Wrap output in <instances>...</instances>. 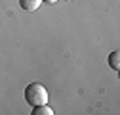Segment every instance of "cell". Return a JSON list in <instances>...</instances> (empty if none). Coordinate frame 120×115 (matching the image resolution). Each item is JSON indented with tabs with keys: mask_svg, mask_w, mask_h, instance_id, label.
I'll return each mask as SVG.
<instances>
[{
	"mask_svg": "<svg viewBox=\"0 0 120 115\" xmlns=\"http://www.w3.org/2000/svg\"><path fill=\"white\" fill-rule=\"evenodd\" d=\"M25 100L29 106H40V104H48V90L44 88L40 82H31L25 88Z\"/></svg>",
	"mask_w": 120,
	"mask_h": 115,
	"instance_id": "6da1fadb",
	"label": "cell"
},
{
	"mask_svg": "<svg viewBox=\"0 0 120 115\" xmlns=\"http://www.w3.org/2000/svg\"><path fill=\"white\" fill-rule=\"evenodd\" d=\"M40 4H42V0H19V6L25 12H34L40 8Z\"/></svg>",
	"mask_w": 120,
	"mask_h": 115,
	"instance_id": "7a4b0ae2",
	"label": "cell"
},
{
	"mask_svg": "<svg viewBox=\"0 0 120 115\" xmlns=\"http://www.w3.org/2000/svg\"><path fill=\"white\" fill-rule=\"evenodd\" d=\"M109 65H111L114 71L120 69V52H118V50H112V52L109 54Z\"/></svg>",
	"mask_w": 120,
	"mask_h": 115,
	"instance_id": "3957f363",
	"label": "cell"
},
{
	"mask_svg": "<svg viewBox=\"0 0 120 115\" xmlns=\"http://www.w3.org/2000/svg\"><path fill=\"white\" fill-rule=\"evenodd\" d=\"M33 115H53V109L46 104H40V106L33 107Z\"/></svg>",
	"mask_w": 120,
	"mask_h": 115,
	"instance_id": "277c9868",
	"label": "cell"
},
{
	"mask_svg": "<svg viewBox=\"0 0 120 115\" xmlns=\"http://www.w3.org/2000/svg\"><path fill=\"white\" fill-rule=\"evenodd\" d=\"M42 2H48V4H55V2H59V0H42Z\"/></svg>",
	"mask_w": 120,
	"mask_h": 115,
	"instance_id": "5b68a950",
	"label": "cell"
}]
</instances>
